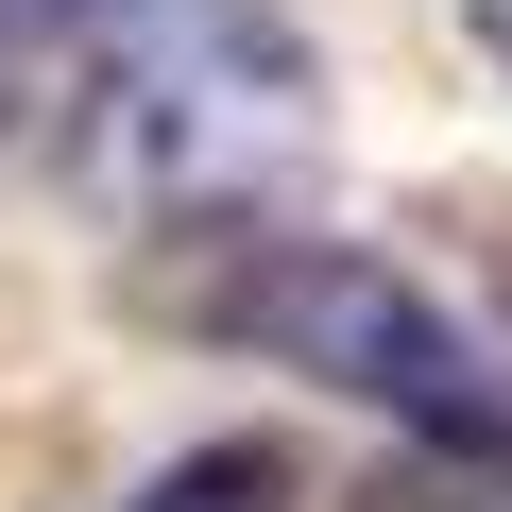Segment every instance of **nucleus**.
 I'll return each instance as SVG.
<instances>
[{
  "instance_id": "f257e3e1",
  "label": "nucleus",
  "mask_w": 512,
  "mask_h": 512,
  "mask_svg": "<svg viewBox=\"0 0 512 512\" xmlns=\"http://www.w3.org/2000/svg\"><path fill=\"white\" fill-rule=\"evenodd\" d=\"M52 69L86 103V188L154 239L291 222L325 171V52L291 0H69Z\"/></svg>"
},
{
  "instance_id": "f03ea898",
  "label": "nucleus",
  "mask_w": 512,
  "mask_h": 512,
  "mask_svg": "<svg viewBox=\"0 0 512 512\" xmlns=\"http://www.w3.org/2000/svg\"><path fill=\"white\" fill-rule=\"evenodd\" d=\"M137 308L188 325V342L274 359V376H325L342 410H393L410 444L512 478V359H495L444 291H410L393 256L325 239L308 205H291V222H188V239H154V256H137Z\"/></svg>"
},
{
  "instance_id": "7ed1b4c3",
  "label": "nucleus",
  "mask_w": 512,
  "mask_h": 512,
  "mask_svg": "<svg viewBox=\"0 0 512 512\" xmlns=\"http://www.w3.org/2000/svg\"><path fill=\"white\" fill-rule=\"evenodd\" d=\"M120 512H291V461L274 444H188L154 495H120Z\"/></svg>"
},
{
  "instance_id": "20e7f679",
  "label": "nucleus",
  "mask_w": 512,
  "mask_h": 512,
  "mask_svg": "<svg viewBox=\"0 0 512 512\" xmlns=\"http://www.w3.org/2000/svg\"><path fill=\"white\" fill-rule=\"evenodd\" d=\"M52 52H69V0H0V120L52 86Z\"/></svg>"
},
{
  "instance_id": "39448f33",
  "label": "nucleus",
  "mask_w": 512,
  "mask_h": 512,
  "mask_svg": "<svg viewBox=\"0 0 512 512\" xmlns=\"http://www.w3.org/2000/svg\"><path fill=\"white\" fill-rule=\"evenodd\" d=\"M461 18H478V52H495V69H512V0H461Z\"/></svg>"
}]
</instances>
